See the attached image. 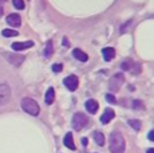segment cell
<instances>
[{"label":"cell","instance_id":"11","mask_svg":"<svg viewBox=\"0 0 154 153\" xmlns=\"http://www.w3.org/2000/svg\"><path fill=\"white\" fill-rule=\"evenodd\" d=\"M115 117V113H114V110L112 109H106L105 110V113L100 116V122L103 123V125H107L109 122L111 121L112 118Z\"/></svg>","mask_w":154,"mask_h":153},{"label":"cell","instance_id":"9","mask_svg":"<svg viewBox=\"0 0 154 153\" xmlns=\"http://www.w3.org/2000/svg\"><path fill=\"white\" fill-rule=\"evenodd\" d=\"M85 106H86V110H87L90 114H95L99 109V105L95 99H87L86 104H85Z\"/></svg>","mask_w":154,"mask_h":153},{"label":"cell","instance_id":"28","mask_svg":"<svg viewBox=\"0 0 154 153\" xmlns=\"http://www.w3.org/2000/svg\"><path fill=\"white\" fill-rule=\"evenodd\" d=\"M147 153H154V149H153V148H150V149H147Z\"/></svg>","mask_w":154,"mask_h":153},{"label":"cell","instance_id":"8","mask_svg":"<svg viewBox=\"0 0 154 153\" xmlns=\"http://www.w3.org/2000/svg\"><path fill=\"white\" fill-rule=\"evenodd\" d=\"M7 23L12 27H20L22 26V17L17 14H11V15L7 16Z\"/></svg>","mask_w":154,"mask_h":153},{"label":"cell","instance_id":"21","mask_svg":"<svg viewBox=\"0 0 154 153\" xmlns=\"http://www.w3.org/2000/svg\"><path fill=\"white\" fill-rule=\"evenodd\" d=\"M131 66H133V62L131 61H125L121 63V69L127 71V70H131Z\"/></svg>","mask_w":154,"mask_h":153},{"label":"cell","instance_id":"26","mask_svg":"<svg viewBox=\"0 0 154 153\" xmlns=\"http://www.w3.org/2000/svg\"><path fill=\"white\" fill-rule=\"evenodd\" d=\"M149 140H150V141H154V130H150V133H149Z\"/></svg>","mask_w":154,"mask_h":153},{"label":"cell","instance_id":"10","mask_svg":"<svg viewBox=\"0 0 154 153\" xmlns=\"http://www.w3.org/2000/svg\"><path fill=\"white\" fill-rule=\"evenodd\" d=\"M32 46H34L32 40H28V42H15L12 43V50H15V51H22V50H26V48H31Z\"/></svg>","mask_w":154,"mask_h":153},{"label":"cell","instance_id":"18","mask_svg":"<svg viewBox=\"0 0 154 153\" xmlns=\"http://www.w3.org/2000/svg\"><path fill=\"white\" fill-rule=\"evenodd\" d=\"M2 34H3V36H5V38H12V36H17L19 32L15 30H10V28H4V30L2 31Z\"/></svg>","mask_w":154,"mask_h":153},{"label":"cell","instance_id":"29","mask_svg":"<svg viewBox=\"0 0 154 153\" xmlns=\"http://www.w3.org/2000/svg\"><path fill=\"white\" fill-rule=\"evenodd\" d=\"M2 15H3V8L0 7V16H2Z\"/></svg>","mask_w":154,"mask_h":153},{"label":"cell","instance_id":"22","mask_svg":"<svg viewBox=\"0 0 154 153\" xmlns=\"http://www.w3.org/2000/svg\"><path fill=\"white\" fill-rule=\"evenodd\" d=\"M12 4L16 10H23L24 8V2L23 0H12Z\"/></svg>","mask_w":154,"mask_h":153},{"label":"cell","instance_id":"6","mask_svg":"<svg viewBox=\"0 0 154 153\" xmlns=\"http://www.w3.org/2000/svg\"><path fill=\"white\" fill-rule=\"evenodd\" d=\"M11 98V90L8 87V85L2 83L0 85V105H5L8 104Z\"/></svg>","mask_w":154,"mask_h":153},{"label":"cell","instance_id":"25","mask_svg":"<svg viewBox=\"0 0 154 153\" xmlns=\"http://www.w3.org/2000/svg\"><path fill=\"white\" fill-rule=\"evenodd\" d=\"M63 46L64 47H69L70 46V42L67 40V38H63Z\"/></svg>","mask_w":154,"mask_h":153},{"label":"cell","instance_id":"17","mask_svg":"<svg viewBox=\"0 0 154 153\" xmlns=\"http://www.w3.org/2000/svg\"><path fill=\"white\" fill-rule=\"evenodd\" d=\"M52 54H54V46H52V40H48V42H47L46 48H44V55H46V58H50Z\"/></svg>","mask_w":154,"mask_h":153},{"label":"cell","instance_id":"14","mask_svg":"<svg viewBox=\"0 0 154 153\" xmlns=\"http://www.w3.org/2000/svg\"><path fill=\"white\" fill-rule=\"evenodd\" d=\"M64 145L67 146L71 151H75V144H74V140H72V133L69 132V133L64 136Z\"/></svg>","mask_w":154,"mask_h":153},{"label":"cell","instance_id":"19","mask_svg":"<svg viewBox=\"0 0 154 153\" xmlns=\"http://www.w3.org/2000/svg\"><path fill=\"white\" fill-rule=\"evenodd\" d=\"M129 125L131 126L134 130H141V121L140 120H129Z\"/></svg>","mask_w":154,"mask_h":153},{"label":"cell","instance_id":"20","mask_svg":"<svg viewBox=\"0 0 154 153\" xmlns=\"http://www.w3.org/2000/svg\"><path fill=\"white\" fill-rule=\"evenodd\" d=\"M131 106H133L134 110H142V109H145L143 102L140 101V99H134V101H133V104H131Z\"/></svg>","mask_w":154,"mask_h":153},{"label":"cell","instance_id":"24","mask_svg":"<svg viewBox=\"0 0 154 153\" xmlns=\"http://www.w3.org/2000/svg\"><path fill=\"white\" fill-rule=\"evenodd\" d=\"M106 101L110 102V104H115L117 99H115V97L112 95V94H106Z\"/></svg>","mask_w":154,"mask_h":153},{"label":"cell","instance_id":"15","mask_svg":"<svg viewBox=\"0 0 154 153\" xmlns=\"http://www.w3.org/2000/svg\"><path fill=\"white\" fill-rule=\"evenodd\" d=\"M54 99H55V90H54V87H50L46 93V98H44V101H46L47 105H52L54 104Z\"/></svg>","mask_w":154,"mask_h":153},{"label":"cell","instance_id":"13","mask_svg":"<svg viewBox=\"0 0 154 153\" xmlns=\"http://www.w3.org/2000/svg\"><path fill=\"white\" fill-rule=\"evenodd\" d=\"M72 55H74V58H75V59H78L79 62H87L88 61V55L86 54V52L82 51V50H79V48L74 50Z\"/></svg>","mask_w":154,"mask_h":153},{"label":"cell","instance_id":"27","mask_svg":"<svg viewBox=\"0 0 154 153\" xmlns=\"http://www.w3.org/2000/svg\"><path fill=\"white\" fill-rule=\"evenodd\" d=\"M87 141H88V140H87V138H86V137H85V138H82V144H83L85 146L87 145Z\"/></svg>","mask_w":154,"mask_h":153},{"label":"cell","instance_id":"12","mask_svg":"<svg viewBox=\"0 0 154 153\" xmlns=\"http://www.w3.org/2000/svg\"><path fill=\"white\" fill-rule=\"evenodd\" d=\"M102 55H103V59L106 62H110L111 59H114L115 57V50L112 47H105L102 50Z\"/></svg>","mask_w":154,"mask_h":153},{"label":"cell","instance_id":"2","mask_svg":"<svg viewBox=\"0 0 154 153\" xmlns=\"http://www.w3.org/2000/svg\"><path fill=\"white\" fill-rule=\"evenodd\" d=\"M22 109L26 111V113L31 114V116H38L40 111V108L38 105L36 101L31 98H23L22 99Z\"/></svg>","mask_w":154,"mask_h":153},{"label":"cell","instance_id":"7","mask_svg":"<svg viewBox=\"0 0 154 153\" xmlns=\"http://www.w3.org/2000/svg\"><path fill=\"white\" fill-rule=\"evenodd\" d=\"M4 57L8 59V62L10 63H12V64H15V66H20V64L24 62V59L26 58L24 57H22V55H14V54H10V52H5L4 54Z\"/></svg>","mask_w":154,"mask_h":153},{"label":"cell","instance_id":"5","mask_svg":"<svg viewBox=\"0 0 154 153\" xmlns=\"http://www.w3.org/2000/svg\"><path fill=\"white\" fill-rule=\"evenodd\" d=\"M63 83H64V86L70 90V92H75V90L78 89L79 79H78V76H76V75L72 74V75L66 76V78L63 79Z\"/></svg>","mask_w":154,"mask_h":153},{"label":"cell","instance_id":"16","mask_svg":"<svg viewBox=\"0 0 154 153\" xmlns=\"http://www.w3.org/2000/svg\"><path fill=\"white\" fill-rule=\"evenodd\" d=\"M94 140H95L97 145H100V146L105 145V136H103V133H100V132H95V133H94Z\"/></svg>","mask_w":154,"mask_h":153},{"label":"cell","instance_id":"23","mask_svg":"<svg viewBox=\"0 0 154 153\" xmlns=\"http://www.w3.org/2000/svg\"><path fill=\"white\" fill-rule=\"evenodd\" d=\"M62 70H63V64L62 63H55L52 66V71L54 73H62Z\"/></svg>","mask_w":154,"mask_h":153},{"label":"cell","instance_id":"3","mask_svg":"<svg viewBox=\"0 0 154 153\" xmlns=\"http://www.w3.org/2000/svg\"><path fill=\"white\" fill-rule=\"evenodd\" d=\"M87 123H88V118H87L86 114L81 113V111H78V113L74 114V117H72V128L75 129V130H82L85 126H87Z\"/></svg>","mask_w":154,"mask_h":153},{"label":"cell","instance_id":"30","mask_svg":"<svg viewBox=\"0 0 154 153\" xmlns=\"http://www.w3.org/2000/svg\"><path fill=\"white\" fill-rule=\"evenodd\" d=\"M3 2H5V0H0V3H3Z\"/></svg>","mask_w":154,"mask_h":153},{"label":"cell","instance_id":"4","mask_svg":"<svg viewBox=\"0 0 154 153\" xmlns=\"http://www.w3.org/2000/svg\"><path fill=\"white\" fill-rule=\"evenodd\" d=\"M123 81H125V78H123L122 73H117V74L110 79V90L114 93H117L118 90H119V87L122 86Z\"/></svg>","mask_w":154,"mask_h":153},{"label":"cell","instance_id":"1","mask_svg":"<svg viewBox=\"0 0 154 153\" xmlns=\"http://www.w3.org/2000/svg\"><path fill=\"white\" fill-rule=\"evenodd\" d=\"M126 148L125 144V138H123L122 133L118 130L112 132L110 134V145H109V149H110L111 153H123Z\"/></svg>","mask_w":154,"mask_h":153}]
</instances>
